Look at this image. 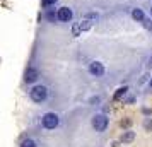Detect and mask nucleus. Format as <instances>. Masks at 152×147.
Wrapping results in <instances>:
<instances>
[{
  "mask_svg": "<svg viewBox=\"0 0 152 147\" xmlns=\"http://www.w3.org/2000/svg\"><path fill=\"white\" fill-rule=\"evenodd\" d=\"M144 26H145V29H151L152 31V22H151V19H144Z\"/></svg>",
  "mask_w": 152,
  "mask_h": 147,
  "instance_id": "obj_14",
  "label": "nucleus"
},
{
  "mask_svg": "<svg viewBox=\"0 0 152 147\" xmlns=\"http://www.w3.org/2000/svg\"><path fill=\"white\" fill-rule=\"evenodd\" d=\"M135 140V132H132V130H126V132L121 133V142L123 144H130Z\"/></svg>",
  "mask_w": 152,
  "mask_h": 147,
  "instance_id": "obj_7",
  "label": "nucleus"
},
{
  "mask_svg": "<svg viewBox=\"0 0 152 147\" xmlns=\"http://www.w3.org/2000/svg\"><path fill=\"white\" fill-rule=\"evenodd\" d=\"M151 15H152V7H151Z\"/></svg>",
  "mask_w": 152,
  "mask_h": 147,
  "instance_id": "obj_18",
  "label": "nucleus"
},
{
  "mask_svg": "<svg viewBox=\"0 0 152 147\" xmlns=\"http://www.w3.org/2000/svg\"><path fill=\"white\" fill-rule=\"evenodd\" d=\"M89 70H91V74H92V75H96V77H99V75H103V74H104L103 63H99V62H92V63H91V67H89Z\"/></svg>",
  "mask_w": 152,
  "mask_h": 147,
  "instance_id": "obj_5",
  "label": "nucleus"
},
{
  "mask_svg": "<svg viewBox=\"0 0 152 147\" xmlns=\"http://www.w3.org/2000/svg\"><path fill=\"white\" fill-rule=\"evenodd\" d=\"M55 2L56 0H43V5H45V7H50V5H53Z\"/></svg>",
  "mask_w": 152,
  "mask_h": 147,
  "instance_id": "obj_15",
  "label": "nucleus"
},
{
  "mask_svg": "<svg viewBox=\"0 0 152 147\" xmlns=\"http://www.w3.org/2000/svg\"><path fill=\"white\" fill-rule=\"evenodd\" d=\"M92 127L96 128V132H104L106 127H108V118L104 115H96L92 118Z\"/></svg>",
  "mask_w": 152,
  "mask_h": 147,
  "instance_id": "obj_3",
  "label": "nucleus"
},
{
  "mask_svg": "<svg viewBox=\"0 0 152 147\" xmlns=\"http://www.w3.org/2000/svg\"><path fill=\"white\" fill-rule=\"evenodd\" d=\"M38 75H39V74H38L36 69H28L26 70V75H24V80H26V82H34L36 79H38Z\"/></svg>",
  "mask_w": 152,
  "mask_h": 147,
  "instance_id": "obj_6",
  "label": "nucleus"
},
{
  "mask_svg": "<svg viewBox=\"0 0 152 147\" xmlns=\"http://www.w3.org/2000/svg\"><path fill=\"white\" fill-rule=\"evenodd\" d=\"M128 91V89H126V87H120V89H118L116 92H115V101H118V99H121L125 96V92Z\"/></svg>",
  "mask_w": 152,
  "mask_h": 147,
  "instance_id": "obj_9",
  "label": "nucleus"
},
{
  "mask_svg": "<svg viewBox=\"0 0 152 147\" xmlns=\"http://www.w3.org/2000/svg\"><path fill=\"white\" fill-rule=\"evenodd\" d=\"M21 147H36V144H34V142H33V140H24V142H22V144H21Z\"/></svg>",
  "mask_w": 152,
  "mask_h": 147,
  "instance_id": "obj_13",
  "label": "nucleus"
},
{
  "mask_svg": "<svg viewBox=\"0 0 152 147\" xmlns=\"http://www.w3.org/2000/svg\"><path fill=\"white\" fill-rule=\"evenodd\" d=\"M58 19H60L62 22H69L70 19H72V10H70L69 7L58 9Z\"/></svg>",
  "mask_w": 152,
  "mask_h": 147,
  "instance_id": "obj_4",
  "label": "nucleus"
},
{
  "mask_svg": "<svg viewBox=\"0 0 152 147\" xmlns=\"http://www.w3.org/2000/svg\"><path fill=\"white\" fill-rule=\"evenodd\" d=\"M144 128L147 130V132H151V130H152V120L151 118H145L144 120Z\"/></svg>",
  "mask_w": 152,
  "mask_h": 147,
  "instance_id": "obj_12",
  "label": "nucleus"
},
{
  "mask_svg": "<svg viewBox=\"0 0 152 147\" xmlns=\"http://www.w3.org/2000/svg\"><path fill=\"white\" fill-rule=\"evenodd\" d=\"M46 17H48L50 21H55V19H58V14H53V12H48V15H46Z\"/></svg>",
  "mask_w": 152,
  "mask_h": 147,
  "instance_id": "obj_16",
  "label": "nucleus"
},
{
  "mask_svg": "<svg viewBox=\"0 0 152 147\" xmlns=\"http://www.w3.org/2000/svg\"><path fill=\"white\" fill-rule=\"evenodd\" d=\"M121 125H125V127H128V125H130V120H125V121H121Z\"/></svg>",
  "mask_w": 152,
  "mask_h": 147,
  "instance_id": "obj_17",
  "label": "nucleus"
},
{
  "mask_svg": "<svg viewBox=\"0 0 152 147\" xmlns=\"http://www.w3.org/2000/svg\"><path fill=\"white\" fill-rule=\"evenodd\" d=\"M151 86H152V80H151Z\"/></svg>",
  "mask_w": 152,
  "mask_h": 147,
  "instance_id": "obj_19",
  "label": "nucleus"
},
{
  "mask_svg": "<svg viewBox=\"0 0 152 147\" xmlns=\"http://www.w3.org/2000/svg\"><path fill=\"white\" fill-rule=\"evenodd\" d=\"M58 123H60V120H58V116H56L55 113H46V115L43 116V127H45V128H48V130L56 128Z\"/></svg>",
  "mask_w": 152,
  "mask_h": 147,
  "instance_id": "obj_2",
  "label": "nucleus"
},
{
  "mask_svg": "<svg viewBox=\"0 0 152 147\" xmlns=\"http://www.w3.org/2000/svg\"><path fill=\"white\" fill-rule=\"evenodd\" d=\"M91 26H92V22H91L89 19H86V21L80 22V29H82V31H89Z\"/></svg>",
  "mask_w": 152,
  "mask_h": 147,
  "instance_id": "obj_10",
  "label": "nucleus"
},
{
  "mask_svg": "<svg viewBox=\"0 0 152 147\" xmlns=\"http://www.w3.org/2000/svg\"><path fill=\"white\" fill-rule=\"evenodd\" d=\"M151 67H152V63H151Z\"/></svg>",
  "mask_w": 152,
  "mask_h": 147,
  "instance_id": "obj_20",
  "label": "nucleus"
},
{
  "mask_svg": "<svg viewBox=\"0 0 152 147\" xmlns=\"http://www.w3.org/2000/svg\"><path fill=\"white\" fill-rule=\"evenodd\" d=\"M80 31H82V29H80V22H77V24L72 26V34L74 36H80Z\"/></svg>",
  "mask_w": 152,
  "mask_h": 147,
  "instance_id": "obj_11",
  "label": "nucleus"
},
{
  "mask_svg": "<svg viewBox=\"0 0 152 147\" xmlns=\"http://www.w3.org/2000/svg\"><path fill=\"white\" fill-rule=\"evenodd\" d=\"M132 17H133L135 21H144V19H145L144 12H142L140 9H133V10H132Z\"/></svg>",
  "mask_w": 152,
  "mask_h": 147,
  "instance_id": "obj_8",
  "label": "nucleus"
},
{
  "mask_svg": "<svg viewBox=\"0 0 152 147\" xmlns=\"http://www.w3.org/2000/svg\"><path fill=\"white\" fill-rule=\"evenodd\" d=\"M46 96H48V91H46L45 86H36V87L31 89V99H33L34 103H41V101H45Z\"/></svg>",
  "mask_w": 152,
  "mask_h": 147,
  "instance_id": "obj_1",
  "label": "nucleus"
}]
</instances>
